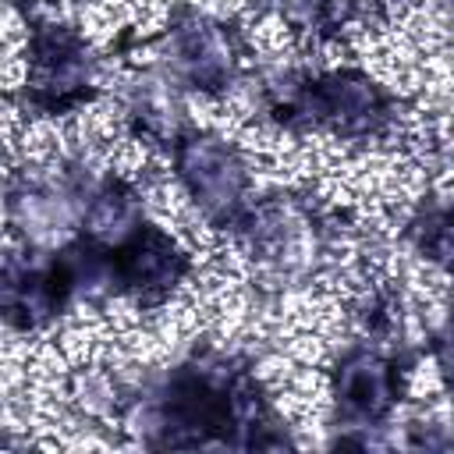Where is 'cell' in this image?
Segmentation results:
<instances>
[{"instance_id": "cell-1", "label": "cell", "mask_w": 454, "mask_h": 454, "mask_svg": "<svg viewBox=\"0 0 454 454\" xmlns=\"http://www.w3.org/2000/svg\"><path fill=\"white\" fill-rule=\"evenodd\" d=\"M177 181L206 216H220L238 202L245 188V163L223 138H188L177 149Z\"/></svg>"}, {"instance_id": "cell-2", "label": "cell", "mask_w": 454, "mask_h": 454, "mask_svg": "<svg viewBox=\"0 0 454 454\" xmlns=\"http://www.w3.org/2000/svg\"><path fill=\"white\" fill-rule=\"evenodd\" d=\"M337 408H344L351 419H380L394 404V380L390 362L380 355H351L337 372Z\"/></svg>"}, {"instance_id": "cell-3", "label": "cell", "mask_w": 454, "mask_h": 454, "mask_svg": "<svg viewBox=\"0 0 454 454\" xmlns=\"http://www.w3.org/2000/svg\"><path fill=\"white\" fill-rule=\"evenodd\" d=\"M135 216H138L135 192L124 188V184H110L89 202V209L82 216V227L99 241H117L135 227Z\"/></svg>"}, {"instance_id": "cell-4", "label": "cell", "mask_w": 454, "mask_h": 454, "mask_svg": "<svg viewBox=\"0 0 454 454\" xmlns=\"http://www.w3.org/2000/svg\"><path fill=\"white\" fill-rule=\"evenodd\" d=\"M440 369H443V376L454 383V337L440 348Z\"/></svg>"}, {"instance_id": "cell-5", "label": "cell", "mask_w": 454, "mask_h": 454, "mask_svg": "<svg viewBox=\"0 0 454 454\" xmlns=\"http://www.w3.org/2000/svg\"><path fill=\"white\" fill-rule=\"evenodd\" d=\"M11 4H39V0H11Z\"/></svg>"}]
</instances>
